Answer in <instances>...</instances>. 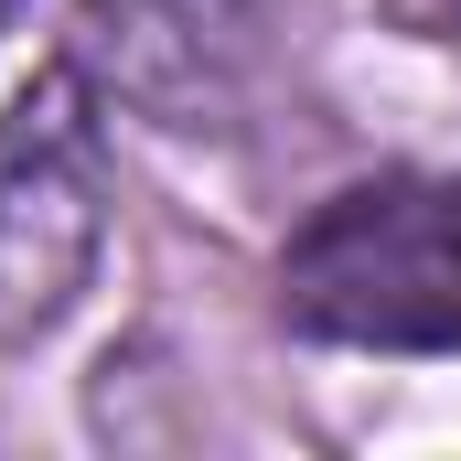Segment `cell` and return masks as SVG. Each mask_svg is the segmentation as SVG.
Masks as SVG:
<instances>
[{"mask_svg": "<svg viewBox=\"0 0 461 461\" xmlns=\"http://www.w3.org/2000/svg\"><path fill=\"white\" fill-rule=\"evenodd\" d=\"M108 236V129L76 65H43L0 108V344L65 322Z\"/></svg>", "mask_w": 461, "mask_h": 461, "instance_id": "7a4b0ae2", "label": "cell"}, {"mask_svg": "<svg viewBox=\"0 0 461 461\" xmlns=\"http://www.w3.org/2000/svg\"><path fill=\"white\" fill-rule=\"evenodd\" d=\"M451 11H461V0H451Z\"/></svg>", "mask_w": 461, "mask_h": 461, "instance_id": "3957f363", "label": "cell"}, {"mask_svg": "<svg viewBox=\"0 0 461 461\" xmlns=\"http://www.w3.org/2000/svg\"><path fill=\"white\" fill-rule=\"evenodd\" d=\"M279 312L312 344L461 354V172L344 183L279 247Z\"/></svg>", "mask_w": 461, "mask_h": 461, "instance_id": "6da1fadb", "label": "cell"}]
</instances>
